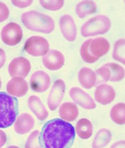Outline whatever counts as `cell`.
Instances as JSON below:
<instances>
[{
    "mask_svg": "<svg viewBox=\"0 0 125 148\" xmlns=\"http://www.w3.org/2000/svg\"><path fill=\"white\" fill-rule=\"evenodd\" d=\"M74 138L75 130L72 124L53 119L42 128L40 141L43 148H70Z\"/></svg>",
    "mask_w": 125,
    "mask_h": 148,
    "instance_id": "obj_1",
    "label": "cell"
},
{
    "mask_svg": "<svg viewBox=\"0 0 125 148\" xmlns=\"http://www.w3.org/2000/svg\"><path fill=\"white\" fill-rule=\"evenodd\" d=\"M109 48L110 44L105 38L97 37L95 39H89L81 47V57L85 62L92 64L107 53Z\"/></svg>",
    "mask_w": 125,
    "mask_h": 148,
    "instance_id": "obj_2",
    "label": "cell"
},
{
    "mask_svg": "<svg viewBox=\"0 0 125 148\" xmlns=\"http://www.w3.org/2000/svg\"><path fill=\"white\" fill-rule=\"evenodd\" d=\"M21 20L28 29L37 32L49 34L55 29V22L51 16L37 11L22 14Z\"/></svg>",
    "mask_w": 125,
    "mask_h": 148,
    "instance_id": "obj_3",
    "label": "cell"
},
{
    "mask_svg": "<svg viewBox=\"0 0 125 148\" xmlns=\"http://www.w3.org/2000/svg\"><path fill=\"white\" fill-rule=\"evenodd\" d=\"M18 112L17 99L0 92V128L12 126L16 120Z\"/></svg>",
    "mask_w": 125,
    "mask_h": 148,
    "instance_id": "obj_4",
    "label": "cell"
},
{
    "mask_svg": "<svg viewBox=\"0 0 125 148\" xmlns=\"http://www.w3.org/2000/svg\"><path fill=\"white\" fill-rule=\"evenodd\" d=\"M111 27L109 18L105 15H98L82 25L81 34L84 37H94L107 32Z\"/></svg>",
    "mask_w": 125,
    "mask_h": 148,
    "instance_id": "obj_5",
    "label": "cell"
},
{
    "mask_svg": "<svg viewBox=\"0 0 125 148\" xmlns=\"http://www.w3.org/2000/svg\"><path fill=\"white\" fill-rule=\"evenodd\" d=\"M49 42L46 39L40 36H33L26 41L24 49L30 55L41 57L49 52Z\"/></svg>",
    "mask_w": 125,
    "mask_h": 148,
    "instance_id": "obj_6",
    "label": "cell"
},
{
    "mask_svg": "<svg viewBox=\"0 0 125 148\" xmlns=\"http://www.w3.org/2000/svg\"><path fill=\"white\" fill-rule=\"evenodd\" d=\"M23 32L18 24L10 22L3 27L1 32V40L8 46H15L22 41Z\"/></svg>",
    "mask_w": 125,
    "mask_h": 148,
    "instance_id": "obj_7",
    "label": "cell"
},
{
    "mask_svg": "<svg viewBox=\"0 0 125 148\" xmlns=\"http://www.w3.org/2000/svg\"><path fill=\"white\" fill-rule=\"evenodd\" d=\"M65 89V83L62 79H57L55 82L47 99V105L49 110L52 111L57 110L62 101Z\"/></svg>",
    "mask_w": 125,
    "mask_h": 148,
    "instance_id": "obj_8",
    "label": "cell"
},
{
    "mask_svg": "<svg viewBox=\"0 0 125 148\" xmlns=\"http://www.w3.org/2000/svg\"><path fill=\"white\" fill-rule=\"evenodd\" d=\"M8 70L11 77L25 78L31 70V64L25 57H16L10 63Z\"/></svg>",
    "mask_w": 125,
    "mask_h": 148,
    "instance_id": "obj_9",
    "label": "cell"
},
{
    "mask_svg": "<svg viewBox=\"0 0 125 148\" xmlns=\"http://www.w3.org/2000/svg\"><path fill=\"white\" fill-rule=\"evenodd\" d=\"M51 83L49 75L42 70L36 71L30 78V86L33 91L38 93L44 92L48 90Z\"/></svg>",
    "mask_w": 125,
    "mask_h": 148,
    "instance_id": "obj_10",
    "label": "cell"
},
{
    "mask_svg": "<svg viewBox=\"0 0 125 148\" xmlns=\"http://www.w3.org/2000/svg\"><path fill=\"white\" fill-rule=\"evenodd\" d=\"M70 95L74 102L86 110H93L96 108L94 99L86 92L79 87H72Z\"/></svg>",
    "mask_w": 125,
    "mask_h": 148,
    "instance_id": "obj_11",
    "label": "cell"
},
{
    "mask_svg": "<svg viewBox=\"0 0 125 148\" xmlns=\"http://www.w3.org/2000/svg\"><path fill=\"white\" fill-rule=\"evenodd\" d=\"M42 62L46 69L56 71L63 67L64 64V57L59 51L51 49L44 56Z\"/></svg>",
    "mask_w": 125,
    "mask_h": 148,
    "instance_id": "obj_12",
    "label": "cell"
},
{
    "mask_svg": "<svg viewBox=\"0 0 125 148\" xmlns=\"http://www.w3.org/2000/svg\"><path fill=\"white\" fill-rule=\"evenodd\" d=\"M59 27L63 37L69 42H74L77 37V27L73 18L64 14L59 19Z\"/></svg>",
    "mask_w": 125,
    "mask_h": 148,
    "instance_id": "obj_13",
    "label": "cell"
},
{
    "mask_svg": "<svg viewBox=\"0 0 125 148\" xmlns=\"http://www.w3.org/2000/svg\"><path fill=\"white\" fill-rule=\"evenodd\" d=\"M94 96L97 102L101 105H107L114 100L116 92L111 86L107 84H102L96 88Z\"/></svg>",
    "mask_w": 125,
    "mask_h": 148,
    "instance_id": "obj_14",
    "label": "cell"
},
{
    "mask_svg": "<svg viewBox=\"0 0 125 148\" xmlns=\"http://www.w3.org/2000/svg\"><path fill=\"white\" fill-rule=\"evenodd\" d=\"M28 90L27 82L22 77H14L7 83V91L11 96L21 97L27 93Z\"/></svg>",
    "mask_w": 125,
    "mask_h": 148,
    "instance_id": "obj_15",
    "label": "cell"
},
{
    "mask_svg": "<svg viewBox=\"0 0 125 148\" xmlns=\"http://www.w3.org/2000/svg\"><path fill=\"white\" fill-rule=\"evenodd\" d=\"M34 123V120L30 114L23 113L15 120L14 130L19 135H25L31 130Z\"/></svg>",
    "mask_w": 125,
    "mask_h": 148,
    "instance_id": "obj_16",
    "label": "cell"
},
{
    "mask_svg": "<svg viewBox=\"0 0 125 148\" xmlns=\"http://www.w3.org/2000/svg\"><path fill=\"white\" fill-rule=\"evenodd\" d=\"M28 105L38 120L43 121L48 117L49 113L42 103L41 99L37 96L31 95L29 97L28 99Z\"/></svg>",
    "mask_w": 125,
    "mask_h": 148,
    "instance_id": "obj_17",
    "label": "cell"
},
{
    "mask_svg": "<svg viewBox=\"0 0 125 148\" xmlns=\"http://www.w3.org/2000/svg\"><path fill=\"white\" fill-rule=\"evenodd\" d=\"M78 78L81 85L87 90L92 88L97 83L96 73L88 67H83L79 70Z\"/></svg>",
    "mask_w": 125,
    "mask_h": 148,
    "instance_id": "obj_18",
    "label": "cell"
},
{
    "mask_svg": "<svg viewBox=\"0 0 125 148\" xmlns=\"http://www.w3.org/2000/svg\"><path fill=\"white\" fill-rule=\"evenodd\" d=\"M59 116L64 121H74L78 117V108L73 102H64L61 104L59 110Z\"/></svg>",
    "mask_w": 125,
    "mask_h": 148,
    "instance_id": "obj_19",
    "label": "cell"
},
{
    "mask_svg": "<svg viewBox=\"0 0 125 148\" xmlns=\"http://www.w3.org/2000/svg\"><path fill=\"white\" fill-rule=\"evenodd\" d=\"M75 132L82 140H88L93 133L92 123L86 118H82L78 121L76 125Z\"/></svg>",
    "mask_w": 125,
    "mask_h": 148,
    "instance_id": "obj_20",
    "label": "cell"
},
{
    "mask_svg": "<svg viewBox=\"0 0 125 148\" xmlns=\"http://www.w3.org/2000/svg\"><path fill=\"white\" fill-rule=\"evenodd\" d=\"M111 139V133L106 128L99 130L96 134L92 143V148H103L106 147Z\"/></svg>",
    "mask_w": 125,
    "mask_h": 148,
    "instance_id": "obj_21",
    "label": "cell"
},
{
    "mask_svg": "<svg viewBox=\"0 0 125 148\" xmlns=\"http://www.w3.org/2000/svg\"><path fill=\"white\" fill-rule=\"evenodd\" d=\"M97 10V4L94 1H82L78 3L76 7V12L79 18L86 17L94 14Z\"/></svg>",
    "mask_w": 125,
    "mask_h": 148,
    "instance_id": "obj_22",
    "label": "cell"
},
{
    "mask_svg": "<svg viewBox=\"0 0 125 148\" xmlns=\"http://www.w3.org/2000/svg\"><path fill=\"white\" fill-rule=\"evenodd\" d=\"M125 105L123 102L117 104L111 108L110 117L112 121L117 125H122L125 123Z\"/></svg>",
    "mask_w": 125,
    "mask_h": 148,
    "instance_id": "obj_23",
    "label": "cell"
},
{
    "mask_svg": "<svg viewBox=\"0 0 125 148\" xmlns=\"http://www.w3.org/2000/svg\"><path fill=\"white\" fill-rule=\"evenodd\" d=\"M107 67L110 72V82H120L124 77V69L122 67L116 63H107Z\"/></svg>",
    "mask_w": 125,
    "mask_h": 148,
    "instance_id": "obj_24",
    "label": "cell"
},
{
    "mask_svg": "<svg viewBox=\"0 0 125 148\" xmlns=\"http://www.w3.org/2000/svg\"><path fill=\"white\" fill-rule=\"evenodd\" d=\"M124 54V39H120L117 40L114 45L112 54L113 59L124 64L125 63Z\"/></svg>",
    "mask_w": 125,
    "mask_h": 148,
    "instance_id": "obj_25",
    "label": "cell"
},
{
    "mask_svg": "<svg viewBox=\"0 0 125 148\" xmlns=\"http://www.w3.org/2000/svg\"><path fill=\"white\" fill-rule=\"evenodd\" d=\"M40 142V131H33L27 140L25 148H42Z\"/></svg>",
    "mask_w": 125,
    "mask_h": 148,
    "instance_id": "obj_26",
    "label": "cell"
},
{
    "mask_svg": "<svg viewBox=\"0 0 125 148\" xmlns=\"http://www.w3.org/2000/svg\"><path fill=\"white\" fill-rule=\"evenodd\" d=\"M41 4L42 7L47 10H51V11H57L60 10L61 7L64 6V1L62 0H52V1H39Z\"/></svg>",
    "mask_w": 125,
    "mask_h": 148,
    "instance_id": "obj_27",
    "label": "cell"
},
{
    "mask_svg": "<svg viewBox=\"0 0 125 148\" xmlns=\"http://www.w3.org/2000/svg\"><path fill=\"white\" fill-rule=\"evenodd\" d=\"M10 14V11L5 4L0 2V22L5 21L8 18Z\"/></svg>",
    "mask_w": 125,
    "mask_h": 148,
    "instance_id": "obj_28",
    "label": "cell"
},
{
    "mask_svg": "<svg viewBox=\"0 0 125 148\" xmlns=\"http://www.w3.org/2000/svg\"><path fill=\"white\" fill-rule=\"evenodd\" d=\"M12 3L15 6V7H19V8H25L30 6L32 3L31 0H27V1H12Z\"/></svg>",
    "mask_w": 125,
    "mask_h": 148,
    "instance_id": "obj_29",
    "label": "cell"
},
{
    "mask_svg": "<svg viewBox=\"0 0 125 148\" xmlns=\"http://www.w3.org/2000/svg\"><path fill=\"white\" fill-rule=\"evenodd\" d=\"M7 143V135L6 133L0 130V148H1Z\"/></svg>",
    "mask_w": 125,
    "mask_h": 148,
    "instance_id": "obj_30",
    "label": "cell"
},
{
    "mask_svg": "<svg viewBox=\"0 0 125 148\" xmlns=\"http://www.w3.org/2000/svg\"><path fill=\"white\" fill-rule=\"evenodd\" d=\"M6 62V54L2 49L0 48V69L4 65Z\"/></svg>",
    "mask_w": 125,
    "mask_h": 148,
    "instance_id": "obj_31",
    "label": "cell"
},
{
    "mask_svg": "<svg viewBox=\"0 0 125 148\" xmlns=\"http://www.w3.org/2000/svg\"><path fill=\"white\" fill-rule=\"evenodd\" d=\"M110 148H125V142L124 140L117 142L114 144H113Z\"/></svg>",
    "mask_w": 125,
    "mask_h": 148,
    "instance_id": "obj_32",
    "label": "cell"
},
{
    "mask_svg": "<svg viewBox=\"0 0 125 148\" xmlns=\"http://www.w3.org/2000/svg\"><path fill=\"white\" fill-rule=\"evenodd\" d=\"M7 148H19V147H17V146L12 145V146H10V147H8Z\"/></svg>",
    "mask_w": 125,
    "mask_h": 148,
    "instance_id": "obj_33",
    "label": "cell"
},
{
    "mask_svg": "<svg viewBox=\"0 0 125 148\" xmlns=\"http://www.w3.org/2000/svg\"><path fill=\"white\" fill-rule=\"evenodd\" d=\"M1 79H0V90H1Z\"/></svg>",
    "mask_w": 125,
    "mask_h": 148,
    "instance_id": "obj_34",
    "label": "cell"
}]
</instances>
